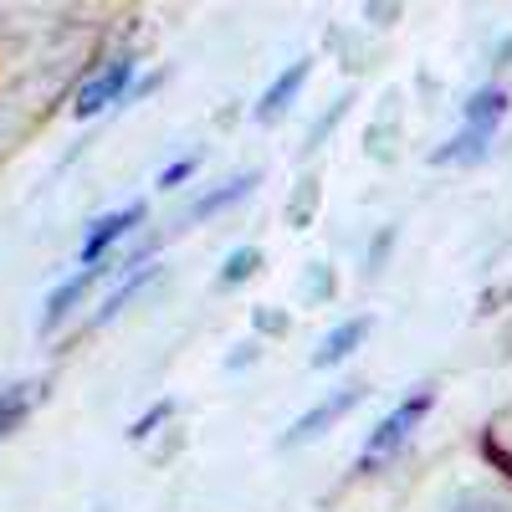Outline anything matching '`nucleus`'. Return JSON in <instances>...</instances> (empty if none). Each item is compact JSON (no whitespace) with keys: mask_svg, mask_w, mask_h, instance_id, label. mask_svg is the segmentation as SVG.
I'll use <instances>...</instances> for the list:
<instances>
[{"mask_svg":"<svg viewBox=\"0 0 512 512\" xmlns=\"http://www.w3.org/2000/svg\"><path fill=\"white\" fill-rule=\"evenodd\" d=\"M169 415H175V400H159L154 410H144V415H139L134 425H128V441H149V436L159 431V425H164Z\"/></svg>","mask_w":512,"mask_h":512,"instance_id":"ddd939ff","label":"nucleus"},{"mask_svg":"<svg viewBox=\"0 0 512 512\" xmlns=\"http://www.w3.org/2000/svg\"><path fill=\"white\" fill-rule=\"evenodd\" d=\"M364 384H344V390H338V395H328V400H318L313 410H303V415H297L292 420V431L282 436V451H292V446H308V441H318L323 431H328V425L338 420V415H349L354 405H364Z\"/></svg>","mask_w":512,"mask_h":512,"instance_id":"f03ea898","label":"nucleus"},{"mask_svg":"<svg viewBox=\"0 0 512 512\" xmlns=\"http://www.w3.org/2000/svg\"><path fill=\"white\" fill-rule=\"evenodd\" d=\"M36 400H41V384H11V390H0V441L36 410Z\"/></svg>","mask_w":512,"mask_h":512,"instance_id":"6e6552de","label":"nucleus"},{"mask_svg":"<svg viewBox=\"0 0 512 512\" xmlns=\"http://www.w3.org/2000/svg\"><path fill=\"white\" fill-rule=\"evenodd\" d=\"M497 62H502V67L512 62V36H502V47H497Z\"/></svg>","mask_w":512,"mask_h":512,"instance_id":"412c9836","label":"nucleus"},{"mask_svg":"<svg viewBox=\"0 0 512 512\" xmlns=\"http://www.w3.org/2000/svg\"><path fill=\"white\" fill-rule=\"evenodd\" d=\"M338 113H344V103H333V108L323 113V123H318V128H313V134H308V144H323V139H328V128L338 123Z\"/></svg>","mask_w":512,"mask_h":512,"instance_id":"f3484780","label":"nucleus"},{"mask_svg":"<svg viewBox=\"0 0 512 512\" xmlns=\"http://www.w3.org/2000/svg\"><path fill=\"white\" fill-rule=\"evenodd\" d=\"M128 82H134V57H113L98 77L82 82V93H77L72 113H77V118H98L103 108H113V103L128 93Z\"/></svg>","mask_w":512,"mask_h":512,"instance_id":"7ed1b4c3","label":"nucleus"},{"mask_svg":"<svg viewBox=\"0 0 512 512\" xmlns=\"http://www.w3.org/2000/svg\"><path fill=\"white\" fill-rule=\"evenodd\" d=\"M139 221H144V205H139V200H134V205H123V210H113V216H98L93 231H88V241H82V267H98L103 256H108L128 231H134Z\"/></svg>","mask_w":512,"mask_h":512,"instance_id":"39448f33","label":"nucleus"},{"mask_svg":"<svg viewBox=\"0 0 512 512\" xmlns=\"http://www.w3.org/2000/svg\"><path fill=\"white\" fill-rule=\"evenodd\" d=\"M256 328H262V333H287V313H267V308H256Z\"/></svg>","mask_w":512,"mask_h":512,"instance_id":"dca6fc26","label":"nucleus"},{"mask_svg":"<svg viewBox=\"0 0 512 512\" xmlns=\"http://www.w3.org/2000/svg\"><path fill=\"white\" fill-rule=\"evenodd\" d=\"M308 210H318V185H313V180L297 185V195H292V205H287V221H292V226H303V221H308Z\"/></svg>","mask_w":512,"mask_h":512,"instance_id":"4468645a","label":"nucleus"},{"mask_svg":"<svg viewBox=\"0 0 512 512\" xmlns=\"http://www.w3.org/2000/svg\"><path fill=\"white\" fill-rule=\"evenodd\" d=\"M303 82H308V62H292L277 82H272V88L262 93V103H256V118H262V123H272L292 98H297V88H303Z\"/></svg>","mask_w":512,"mask_h":512,"instance_id":"0eeeda50","label":"nucleus"},{"mask_svg":"<svg viewBox=\"0 0 512 512\" xmlns=\"http://www.w3.org/2000/svg\"><path fill=\"white\" fill-rule=\"evenodd\" d=\"M251 185H256V175L246 169V175H236L231 185H221V190H210V195H200L195 205H190V221H210L216 210H226V205H236V200H246L251 195Z\"/></svg>","mask_w":512,"mask_h":512,"instance_id":"9d476101","label":"nucleus"},{"mask_svg":"<svg viewBox=\"0 0 512 512\" xmlns=\"http://www.w3.org/2000/svg\"><path fill=\"white\" fill-rule=\"evenodd\" d=\"M149 282H159V267H134L128 277H118V287L103 297V308H98V318H93V323H108V318H118L128 297H134V292H144Z\"/></svg>","mask_w":512,"mask_h":512,"instance_id":"9b49d317","label":"nucleus"},{"mask_svg":"<svg viewBox=\"0 0 512 512\" xmlns=\"http://www.w3.org/2000/svg\"><path fill=\"white\" fill-rule=\"evenodd\" d=\"M195 164H200V154H185V159H175V164H169L164 175H159V190H175V185H185V180L195 175Z\"/></svg>","mask_w":512,"mask_h":512,"instance_id":"2eb2a0df","label":"nucleus"},{"mask_svg":"<svg viewBox=\"0 0 512 512\" xmlns=\"http://www.w3.org/2000/svg\"><path fill=\"white\" fill-rule=\"evenodd\" d=\"M431 405H436V390H425V384H420L415 395H405V400H400V405L369 431V441H364V451H359V472H374L379 461H390V456L410 441L415 425L431 415Z\"/></svg>","mask_w":512,"mask_h":512,"instance_id":"f257e3e1","label":"nucleus"},{"mask_svg":"<svg viewBox=\"0 0 512 512\" xmlns=\"http://www.w3.org/2000/svg\"><path fill=\"white\" fill-rule=\"evenodd\" d=\"M118 267L113 262H98V267H82V272H72L67 282H57L52 292H47V308H41V333H52V328H62V318L88 297V287L98 282V277H113Z\"/></svg>","mask_w":512,"mask_h":512,"instance_id":"20e7f679","label":"nucleus"},{"mask_svg":"<svg viewBox=\"0 0 512 512\" xmlns=\"http://www.w3.org/2000/svg\"><path fill=\"white\" fill-rule=\"evenodd\" d=\"M502 118H507V93L502 88H482L472 103H466V128H477V134H497Z\"/></svg>","mask_w":512,"mask_h":512,"instance_id":"1a4fd4ad","label":"nucleus"},{"mask_svg":"<svg viewBox=\"0 0 512 512\" xmlns=\"http://www.w3.org/2000/svg\"><path fill=\"white\" fill-rule=\"evenodd\" d=\"M256 267H262V251H256V246H241V251H231V256H226V267H221V277H216V282H221V287H241Z\"/></svg>","mask_w":512,"mask_h":512,"instance_id":"f8f14e48","label":"nucleus"},{"mask_svg":"<svg viewBox=\"0 0 512 512\" xmlns=\"http://www.w3.org/2000/svg\"><path fill=\"white\" fill-rule=\"evenodd\" d=\"M308 292H313V297H328V292H333V272L318 267V277H308Z\"/></svg>","mask_w":512,"mask_h":512,"instance_id":"6ab92c4d","label":"nucleus"},{"mask_svg":"<svg viewBox=\"0 0 512 512\" xmlns=\"http://www.w3.org/2000/svg\"><path fill=\"white\" fill-rule=\"evenodd\" d=\"M390 241H395V226H384V231L374 236V246H369V267H379V256L390 251Z\"/></svg>","mask_w":512,"mask_h":512,"instance_id":"a211bd4d","label":"nucleus"},{"mask_svg":"<svg viewBox=\"0 0 512 512\" xmlns=\"http://www.w3.org/2000/svg\"><path fill=\"white\" fill-rule=\"evenodd\" d=\"M374 328V318L364 313V318H349V323H338L328 338H323V349L313 354V369H333V364H344L359 344H364V333Z\"/></svg>","mask_w":512,"mask_h":512,"instance_id":"423d86ee","label":"nucleus"},{"mask_svg":"<svg viewBox=\"0 0 512 512\" xmlns=\"http://www.w3.org/2000/svg\"><path fill=\"white\" fill-rule=\"evenodd\" d=\"M451 512H507L502 502H477V497H466V502H456Z\"/></svg>","mask_w":512,"mask_h":512,"instance_id":"aec40b11","label":"nucleus"}]
</instances>
